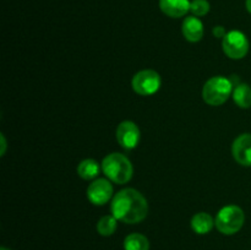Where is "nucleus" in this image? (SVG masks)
<instances>
[{
    "instance_id": "nucleus-1",
    "label": "nucleus",
    "mask_w": 251,
    "mask_h": 250,
    "mask_svg": "<svg viewBox=\"0 0 251 250\" xmlns=\"http://www.w3.org/2000/svg\"><path fill=\"white\" fill-rule=\"evenodd\" d=\"M110 211L112 215L120 222L136 225L147 217L149 202L146 198L136 189L126 188L113 196Z\"/></svg>"
},
{
    "instance_id": "nucleus-2",
    "label": "nucleus",
    "mask_w": 251,
    "mask_h": 250,
    "mask_svg": "<svg viewBox=\"0 0 251 250\" xmlns=\"http://www.w3.org/2000/svg\"><path fill=\"white\" fill-rule=\"evenodd\" d=\"M102 171L110 181L115 184H126L131 180L134 167L131 162L123 153L113 152L105 156L102 161Z\"/></svg>"
},
{
    "instance_id": "nucleus-3",
    "label": "nucleus",
    "mask_w": 251,
    "mask_h": 250,
    "mask_svg": "<svg viewBox=\"0 0 251 250\" xmlns=\"http://www.w3.org/2000/svg\"><path fill=\"white\" fill-rule=\"evenodd\" d=\"M234 85L230 78L223 76H213L208 78L202 87V98L208 105H222L233 95Z\"/></svg>"
},
{
    "instance_id": "nucleus-4",
    "label": "nucleus",
    "mask_w": 251,
    "mask_h": 250,
    "mask_svg": "<svg viewBox=\"0 0 251 250\" xmlns=\"http://www.w3.org/2000/svg\"><path fill=\"white\" fill-rule=\"evenodd\" d=\"M245 223V213L237 205H228L221 208L216 216L215 225L218 232L226 235H233L239 232Z\"/></svg>"
},
{
    "instance_id": "nucleus-5",
    "label": "nucleus",
    "mask_w": 251,
    "mask_h": 250,
    "mask_svg": "<svg viewBox=\"0 0 251 250\" xmlns=\"http://www.w3.org/2000/svg\"><path fill=\"white\" fill-rule=\"evenodd\" d=\"M222 49L228 58L239 60L247 56L249 51V39L242 31L232 29L222 39Z\"/></svg>"
},
{
    "instance_id": "nucleus-6",
    "label": "nucleus",
    "mask_w": 251,
    "mask_h": 250,
    "mask_svg": "<svg viewBox=\"0 0 251 250\" xmlns=\"http://www.w3.org/2000/svg\"><path fill=\"white\" fill-rule=\"evenodd\" d=\"M162 80L157 71L146 69L136 73L132 77V90L140 96H151L161 88Z\"/></svg>"
},
{
    "instance_id": "nucleus-7",
    "label": "nucleus",
    "mask_w": 251,
    "mask_h": 250,
    "mask_svg": "<svg viewBox=\"0 0 251 250\" xmlns=\"http://www.w3.org/2000/svg\"><path fill=\"white\" fill-rule=\"evenodd\" d=\"M113 196V185L109 179L98 178L93 180L87 188V198L93 205H105Z\"/></svg>"
},
{
    "instance_id": "nucleus-8",
    "label": "nucleus",
    "mask_w": 251,
    "mask_h": 250,
    "mask_svg": "<svg viewBox=\"0 0 251 250\" xmlns=\"http://www.w3.org/2000/svg\"><path fill=\"white\" fill-rule=\"evenodd\" d=\"M141 137L139 126L131 120H124L117 127V140L125 150H134L137 147Z\"/></svg>"
},
{
    "instance_id": "nucleus-9",
    "label": "nucleus",
    "mask_w": 251,
    "mask_h": 250,
    "mask_svg": "<svg viewBox=\"0 0 251 250\" xmlns=\"http://www.w3.org/2000/svg\"><path fill=\"white\" fill-rule=\"evenodd\" d=\"M233 158L244 167H251V134H242L233 141Z\"/></svg>"
},
{
    "instance_id": "nucleus-10",
    "label": "nucleus",
    "mask_w": 251,
    "mask_h": 250,
    "mask_svg": "<svg viewBox=\"0 0 251 250\" xmlns=\"http://www.w3.org/2000/svg\"><path fill=\"white\" fill-rule=\"evenodd\" d=\"M181 32L184 38L191 43L200 42L203 37V24L199 17L188 16L181 25Z\"/></svg>"
},
{
    "instance_id": "nucleus-11",
    "label": "nucleus",
    "mask_w": 251,
    "mask_h": 250,
    "mask_svg": "<svg viewBox=\"0 0 251 250\" xmlns=\"http://www.w3.org/2000/svg\"><path fill=\"white\" fill-rule=\"evenodd\" d=\"M190 0H159V9L172 19L183 17L190 11Z\"/></svg>"
},
{
    "instance_id": "nucleus-12",
    "label": "nucleus",
    "mask_w": 251,
    "mask_h": 250,
    "mask_svg": "<svg viewBox=\"0 0 251 250\" xmlns=\"http://www.w3.org/2000/svg\"><path fill=\"white\" fill-rule=\"evenodd\" d=\"M215 225V220L207 212H199L191 218V228L198 234H207Z\"/></svg>"
},
{
    "instance_id": "nucleus-13",
    "label": "nucleus",
    "mask_w": 251,
    "mask_h": 250,
    "mask_svg": "<svg viewBox=\"0 0 251 250\" xmlns=\"http://www.w3.org/2000/svg\"><path fill=\"white\" fill-rule=\"evenodd\" d=\"M100 164H98L97 161H95L92 158L83 159L77 166L78 176H81L85 180H92V179L97 178V175L100 174Z\"/></svg>"
},
{
    "instance_id": "nucleus-14",
    "label": "nucleus",
    "mask_w": 251,
    "mask_h": 250,
    "mask_svg": "<svg viewBox=\"0 0 251 250\" xmlns=\"http://www.w3.org/2000/svg\"><path fill=\"white\" fill-rule=\"evenodd\" d=\"M233 100L238 107L248 109L251 107V87L247 83H239L233 90Z\"/></svg>"
},
{
    "instance_id": "nucleus-15",
    "label": "nucleus",
    "mask_w": 251,
    "mask_h": 250,
    "mask_svg": "<svg viewBox=\"0 0 251 250\" xmlns=\"http://www.w3.org/2000/svg\"><path fill=\"white\" fill-rule=\"evenodd\" d=\"M124 250H150V242L144 234L131 233L124 239Z\"/></svg>"
},
{
    "instance_id": "nucleus-16",
    "label": "nucleus",
    "mask_w": 251,
    "mask_h": 250,
    "mask_svg": "<svg viewBox=\"0 0 251 250\" xmlns=\"http://www.w3.org/2000/svg\"><path fill=\"white\" fill-rule=\"evenodd\" d=\"M118 227V220L113 215L103 216L97 223V232L103 237H109L114 234Z\"/></svg>"
},
{
    "instance_id": "nucleus-17",
    "label": "nucleus",
    "mask_w": 251,
    "mask_h": 250,
    "mask_svg": "<svg viewBox=\"0 0 251 250\" xmlns=\"http://www.w3.org/2000/svg\"><path fill=\"white\" fill-rule=\"evenodd\" d=\"M210 9L208 0H193L190 2V12L196 17L206 16L210 12Z\"/></svg>"
},
{
    "instance_id": "nucleus-18",
    "label": "nucleus",
    "mask_w": 251,
    "mask_h": 250,
    "mask_svg": "<svg viewBox=\"0 0 251 250\" xmlns=\"http://www.w3.org/2000/svg\"><path fill=\"white\" fill-rule=\"evenodd\" d=\"M212 33L213 36L217 37V38H225V36L227 34V32H226V28L223 26H216L213 27L212 29Z\"/></svg>"
},
{
    "instance_id": "nucleus-19",
    "label": "nucleus",
    "mask_w": 251,
    "mask_h": 250,
    "mask_svg": "<svg viewBox=\"0 0 251 250\" xmlns=\"http://www.w3.org/2000/svg\"><path fill=\"white\" fill-rule=\"evenodd\" d=\"M0 140H1V156H4L5 151H6V139H5L4 134H0Z\"/></svg>"
},
{
    "instance_id": "nucleus-20",
    "label": "nucleus",
    "mask_w": 251,
    "mask_h": 250,
    "mask_svg": "<svg viewBox=\"0 0 251 250\" xmlns=\"http://www.w3.org/2000/svg\"><path fill=\"white\" fill-rule=\"evenodd\" d=\"M245 6H247L248 12L251 15V0H247V1H245Z\"/></svg>"
},
{
    "instance_id": "nucleus-21",
    "label": "nucleus",
    "mask_w": 251,
    "mask_h": 250,
    "mask_svg": "<svg viewBox=\"0 0 251 250\" xmlns=\"http://www.w3.org/2000/svg\"><path fill=\"white\" fill-rule=\"evenodd\" d=\"M0 250H10V249H7V248H5V247H1L0 248Z\"/></svg>"
}]
</instances>
